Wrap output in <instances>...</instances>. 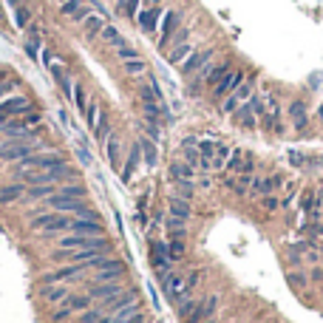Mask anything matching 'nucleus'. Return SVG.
<instances>
[{
  "mask_svg": "<svg viewBox=\"0 0 323 323\" xmlns=\"http://www.w3.org/2000/svg\"><path fill=\"white\" fill-rule=\"evenodd\" d=\"M150 6H159V0H142V9H150Z\"/></svg>",
  "mask_w": 323,
  "mask_h": 323,
  "instance_id": "nucleus-52",
  "label": "nucleus"
},
{
  "mask_svg": "<svg viewBox=\"0 0 323 323\" xmlns=\"http://www.w3.org/2000/svg\"><path fill=\"white\" fill-rule=\"evenodd\" d=\"M116 57H119V60H136V57H139V51L136 49H131V46H122V49H116Z\"/></svg>",
  "mask_w": 323,
  "mask_h": 323,
  "instance_id": "nucleus-46",
  "label": "nucleus"
},
{
  "mask_svg": "<svg viewBox=\"0 0 323 323\" xmlns=\"http://www.w3.org/2000/svg\"><path fill=\"white\" fill-rule=\"evenodd\" d=\"M196 306H199V300H196V298H184L182 304H176V315L182 317V320H187V317L193 315Z\"/></svg>",
  "mask_w": 323,
  "mask_h": 323,
  "instance_id": "nucleus-37",
  "label": "nucleus"
},
{
  "mask_svg": "<svg viewBox=\"0 0 323 323\" xmlns=\"http://www.w3.org/2000/svg\"><path fill=\"white\" fill-rule=\"evenodd\" d=\"M165 230L170 232V238H184V232H187V221H182V219H173V216H167V221H165Z\"/></svg>",
  "mask_w": 323,
  "mask_h": 323,
  "instance_id": "nucleus-29",
  "label": "nucleus"
},
{
  "mask_svg": "<svg viewBox=\"0 0 323 323\" xmlns=\"http://www.w3.org/2000/svg\"><path fill=\"white\" fill-rule=\"evenodd\" d=\"M99 37H102L105 43H111L114 49H122V46H128V43H125V37L119 34L114 26H108V23H105V29H102V34H99Z\"/></svg>",
  "mask_w": 323,
  "mask_h": 323,
  "instance_id": "nucleus-28",
  "label": "nucleus"
},
{
  "mask_svg": "<svg viewBox=\"0 0 323 323\" xmlns=\"http://www.w3.org/2000/svg\"><path fill=\"white\" fill-rule=\"evenodd\" d=\"M244 79H247V74L241 71V68H235V71H230V74H227V77H224V79H221V82H219V85L213 88V97H216V99H224V97H230V94L235 91V88L241 85V82H244Z\"/></svg>",
  "mask_w": 323,
  "mask_h": 323,
  "instance_id": "nucleus-8",
  "label": "nucleus"
},
{
  "mask_svg": "<svg viewBox=\"0 0 323 323\" xmlns=\"http://www.w3.org/2000/svg\"><path fill=\"white\" fill-rule=\"evenodd\" d=\"M105 156H108V162H111V167L114 170H119L122 167V159H119V142L111 136V139H105Z\"/></svg>",
  "mask_w": 323,
  "mask_h": 323,
  "instance_id": "nucleus-27",
  "label": "nucleus"
},
{
  "mask_svg": "<svg viewBox=\"0 0 323 323\" xmlns=\"http://www.w3.org/2000/svg\"><path fill=\"white\" fill-rule=\"evenodd\" d=\"M210 57H213V49H204V51H193V54L187 57V60L179 66V71L184 74V77H196V74L201 71L204 66H210Z\"/></svg>",
  "mask_w": 323,
  "mask_h": 323,
  "instance_id": "nucleus-7",
  "label": "nucleus"
},
{
  "mask_svg": "<svg viewBox=\"0 0 323 323\" xmlns=\"http://www.w3.org/2000/svg\"><path fill=\"white\" fill-rule=\"evenodd\" d=\"M62 14H68V17L74 20V23H82V20L88 17V14H91V3H88V0H66V3H62Z\"/></svg>",
  "mask_w": 323,
  "mask_h": 323,
  "instance_id": "nucleus-14",
  "label": "nucleus"
},
{
  "mask_svg": "<svg viewBox=\"0 0 323 323\" xmlns=\"http://www.w3.org/2000/svg\"><path fill=\"white\" fill-rule=\"evenodd\" d=\"M317 116H320V122H323V105H320V111H317Z\"/></svg>",
  "mask_w": 323,
  "mask_h": 323,
  "instance_id": "nucleus-53",
  "label": "nucleus"
},
{
  "mask_svg": "<svg viewBox=\"0 0 323 323\" xmlns=\"http://www.w3.org/2000/svg\"><path fill=\"white\" fill-rule=\"evenodd\" d=\"M74 105H77V108H79V114H85V111H88V99H85V88H82V85H74Z\"/></svg>",
  "mask_w": 323,
  "mask_h": 323,
  "instance_id": "nucleus-40",
  "label": "nucleus"
},
{
  "mask_svg": "<svg viewBox=\"0 0 323 323\" xmlns=\"http://www.w3.org/2000/svg\"><path fill=\"white\" fill-rule=\"evenodd\" d=\"M232 122L238 125V128H244V131H255L258 128V114H255V105H252V99H247L241 108L232 114Z\"/></svg>",
  "mask_w": 323,
  "mask_h": 323,
  "instance_id": "nucleus-9",
  "label": "nucleus"
},
{
  "mask_svg": "<svg viewBox=\"0 0 323 323\" xmlns=\"http://www.w3.org/2000/svg\"><path fill=\"white\" fill-rule=\"evenodd\" d=\"M71 298V292H68L66 284H54V287H43V300L46 304H66V300Z\"/></svg>",
  "mask_w": 323,
  "mask_h": 323,
  "instance_id": "nucleus-22",
  "label": "nucleus"
},
{
  "mask_svg": "<svg viewBox=\"0 0 323 323\" xmlns=\"http://www.w3.org/2000/svg\"><path fill=\"white\" fill-rule=\"evenodd\" d=\"M167 216H173V219H182V221H187L190 216H193V210H190V201L176 199V196H173V199H170V204H167Z\"/></svg>",
  "mask_w": 323,
  "mask_h": 323,
  "instance_id": "nucleus-24",
  "label": "nucleus"
},
{
  "mask_svg": "<svg viewBox=\"0 0 323 323\" xmlns=\"http://www.w3.org/2000/svg\"><path fill=\"white\" fill-rule=\"evenodd\" d=\"M125 74H131V77L147 74V62L142 60V57H136V60H125Z\"/></svg>",
  "mask_w": 323,
  "mask_h": 323,
  "instance_id": "nucleus-36",
  "label": "nucleus"
},
{
  "mask_svg": "<svg viewBox=\"0 0 323 323\" xmlns=\"http://www.w3.org/2000/svg\"><path fill=\"white\" fill-rule=\"evenodd\" d=\"M82 116L88 119V128H91V131H94V128H97V125L105 119V114H102V108H99V102H88V111H85Z\"/></svg>",
  "mask_w": 323,
  "mask_h": 323,
  "instance_id": "nucleus-32",
  "label": "nucleus"
},
{
  "mask_svg": "<svg viewBox=\"0 0 323 323\" xmlns=\"http://www.w3.org/2000/svg\"><path fill=\"white\" fill-rule=\"evenodd\" d=\"M139 150H142V165H145V167H156V159H159L156 142L147 139V136H142V139H139Z\"/></svg>",
  "mask_w": 323,
  "mask_h": 323,
  "instance_id": "nucleus-23",
  "label": "nucleus"
},
{
  "mask_svg": "<svg viewBox=\"0 0 323 323\" xmlns=\"http://www.w3.org/2000/svg\"><path fill=\"white\" fill-rule=\"evenodd\" d=\"M184 252H187V247H184L182 238H170V241H167V255H170V261H173V264L182 261Z\"/></svg>",
  "mask_w": 323,
  "mask_h": 323,
  "instance_id": "nucleus-34",
  "label": "nucleus"
},
{
  "mask_svg": "<svg viewBox=\"0 0 323 323\" xmlns=\"http://www.w3.org/2000/svg\"><path fill=\"white\" fill-rule=\"evenodd\" d=\"M105 315V309H97V306H91V309H85L82 315H79V323H99V317Z\"/></svg>",
  "mask_w": 323,
  "mask_h": 323,
  "instance_id": "nucleus-42",
  "label": "nucleus"
},
{
  "mask_svg": "<svg viewBox=\"0 0 323 323\" xmlns=\"http://www.w3.org/2000/svg\"><path fill=\"white\" fill-rule=\"evenodd\" d=\"M68 306H71V312H85V309H91V304H94V298L91 295H71V298L66 300Z\"/></svg>",
  "mask_w": 323,
  "mask_h": 323,
  "instance_id": "nucleus-31",
  "label": "nucleus"
},
{
  "mask_svg": "<svg viewBox=\"0 0 323 323\" xmlns=\"http://www.w3.org/2000/svg\"><path fill=\"white\" fill-rule=\"evenodd\" d=\"M289 116H292L295 128H304L306 125V105L300 102V99H295V102L289 105Z\"/></svg>",
  "mask_w": 323,
  "mask_h": 323,
  "instance_id": "nucleus-30",
  "label": "nucleus"
},
{
  "mask_svg": "<svg viewBox=\"0 0 323 323\" xmlns=\"http://www.w3.org/2000/svg\"><path fill=\"white\" fill-rule=\"evenodd\" d=\"M312 281H317V284H323V267H315V269H312Z\"/></svg>",
  "mask_w": 323,
  "mask_h": 323,
  "instance_id": "nucleus-50",
  "label": "nucleus"
},
{
  "mask_svg": "<svg viewBox=\"0 0 323 323\" xmlns=\"http://www.w3.org/2000/svg\"><path fill=\"white\" fill-rule=\"evenodd\" d=\"M14 167H23V170H62V173H68V159L57 150L31 153L23 162H14Z\"/></svg>",
  "mask_w": 323,
  "mask_h": 323,
  "instance_id": "nucleus-2",
  "label": "nucleus"
},
{
  "mask_svg": "<svg viewBox=\"0 0 323 323\" xmlns=\"http://www.w3.org/2000/svg\"><path fill=\"white\" fill-rule=\"evenodd\" d=\"M230 153H232V147L230 145H221V142H219V147H216V156L210 159V167H213V170H224L227 162H230Z\"/></svg>",
  "mask_w": 323,
  "mask_h": 323,
  "instance_id": "nucleus-26",
  "label": "nucleus"
},
{
  "mask_svg": "<svg viewBox=\"0 0 323 323\" xmlns=\"http://www.w3.org/2000/svg\"><path fill=\"white\" fill-rule=\"evenodd\" d=\"M0 20H3V9H0Z\"/></svg>",
  "mask_w": 323,
  "mask_h": 323,
  "instance_id": "nucleus-55",
  "label": "nucleus"
},
{
  "mask_svg": "<svg viewBox=\"0 0 323 323\" xmlns=\"http://www.w3.org/2000/svg\"><path fill=\"white\" fill-rule=\"evenodd\" d=\"M159 284H162V292L167 295V300L170 304H182L184 298H190V292L193 289L187 287V278L179 272H165V275H159Z\"/></svg>",
  "mask_w": 323,
  "mask_h": 323,
  "instance_id": "nucleus-3",
  "label": "nucleus"
},
{
  "mask_svg": "<svg viewBox=\"0 0 323 323\" xmlns=\"http://www.w3.org/2000/svg\"><path fill=\"white\" fill-rule=\"evenodd\" d=\"M170 179L173 182H196V167L190 165V162H184V159L182 162L176 159L170 165Z\"/></svg>",
  "mask_w": 323,
  "mask_h": 323,
  "instance_id": "nucleus-19",
  "label": "nucleus"
},
{
  "mask_svg": "<svg viewBox=\"0 0 323 323\" xmlns=\"http://www.w3.org/2000/svg\"><path fill=\"white\" fill-rule=\"evenodd\" d=\"M71 232H79V235H88V238H97V235H105V224H102V219H74Z\"/></svg>",
  "mask_w": 323,
  "mask_h": 323,
  "instance_id": "nucleus-12",
  "label": "nucleus"
},
{
  "mask_svg": "<svg viewBox=\"0 0 323 323\" xmlns=\"http://www.w3.org/2000/svg\"><path fill=\"white\" fill-rule=\"evenodd\" d=\"M147 255H150V267L156 269V278L159 275H165V272H173V261H170V255H167V244L165 241H150Z\"/></svg>",
  "mask_w": 323,
  "mask_h": 323,
  "instance_id": "nucleus-5",
  "label": "nucleus"
},
{
  "mask_svg": "<svg viewBox=\"0 0 323 323\" xmlns=\"http://www.w3.org/2000/svg\"><path fill=\"white\" fill-rule=\"evenodd\" d=\"M77 156H79V162H82V165H88V167H91V165H94V159H91V153H85V150H82V147H79V150H77Z\"/></svg>",
  "mask_w": 323,
  "mask_h": 323,
  "instance_id": "nucleus-49",
  "label": "nucleus"
},
{
  "mask_svg": "<svg viewBox=\"0 0 323 323\" xmlns=\"http://www.w3.org/2000/svg\"><path fill=\"white\" fill-rule=\"evenodd\" d=\"M12 91V82H3V79H0V97H3V94H9Z\"/></svg>",
  "mask_w": 323,
  "mask_h": 323,
  "instance_id": "nucleus-51",
  "label": "nucleus"
},
{
  "mask_svg": "<svg viewBox=\"0 0 323 323\" xmlns=\"http://www.w3.org/2000/svg\"><path fill=\"white\" fill-rule=\"evenodd\" d=\"M14 26H17L20 31H23V29H29V26H31V14H29V9L14 6Z\"/></svg>",
  "mask_w": 323,
  "mask_h": 323,
  "instance_id": "nucleus-39",
  "label": "nucleus"
},
{
  "mask_svg": "<svg viewBox=\"0 0 323 323\" xmlns=\"http://www.w3.org/2000/svg\"><path fill=\"white\" fill-rule=\"evenodd\" d=\"M94 136H97L99 142H105V139H108V116H105V119L97 125V128H94Z\"/></svg>",
  "mask_w": 323,
  "mask_h": 323,
  "instance_id": "nucleus-47",
  "label": "nucleus"
},
{
  "mask_svg": "<svg viewBox=\"0 0 323 323\" xmlns=\"http://www.w3.org/2000/svg\"><path fill=\"white\" fill-rule=\"evenodd\" d=\"M193 51H196V46L190 43V40H184V43H173L170 51H167V62H170V66H182Z\"/></svg>",
  "mask_w": 323,
  "mask_h": 323,
  "instance_id": "nucleus-18",
  "label": "nucleus"
},
{
  "mask_svg": "<svg viewBox=\"0 0 323 323\" xmlns=\"http://www.w3.org/2000/svg\"><path fill=\"white\" fill-rule=\"evenodd\" d=\"M201 323H216V320H213V317H210V320H201Z\"/></svg>",
  "mask_w": 323,
  "mask_h": 323,
  "instance_id": "nucleus-54",
  "label": "nucleus"
},
{
  "mask_svg": "<svg viewBox=\"0 0 323 323\" xmlns=\"http://www.w3.org/2000/svg\"><path fill=\"white\" fill-rule=\"evenodd\" d=\"M289 162H292L295 167H300V165H304V153H298V150H289Z\"/></svg>",
  "mask_w": 323,
  "mask_h": 323,
  "instance_id": "nucleus-48",
  "label": "nucleus"
},
{
  "mask_svg": "<svg viewBox=\"0 0 323 323\" xmlns=\"http://www.w3.org/2000/svg\"><path fill=\"white\" fill-rule=\"evenodd\" d=\"M179 20H182V14L173 12V9L162 14V23H159V46H162V49L170 46L173 34H176V29H179Z\"/></svg>",
  "mask_w": 323,
  "mask_h": 323,
  "instance_id": "nucleus-6",
  "label": "nucleus"
},
{
  "mask_svg": "<svg viewBox=\"0 0 323 323\" xmlns=\"http://www.w3.org/2000/svg\"><path fill=\"white\" fill-rule=\"evenodd\" d=\"M62 3H66V0H60V6H62Z\"/></svg>",
  "mask_w": 323,
  "mask_h": 323,
  "instance_id": "nucleus-56",
  "label": "nucleus"
},
{
  "mask_svg": "<svg viewBox=\"0 0 323 323\" xmlns=\"http://www.w3.org/2000/svg\"><path fill=\"white\" fill-rule=\"evenodd\" d=\"M60 193L68 196V199H85V196H88V187H82L79 182H74V184H68V187H60Z\"/></svg>",
  "mask_w": 323,
  "mask_h": 323,
  "instance_id": "nucleus-38",
  "label": "nucleus"
},
{
  "mask_svg": "<svg viewBox=\"0 0 323 323\" xmlns=\"http://www.w3.org/2000/svg\"><path fill=\"white\" fill-rule=\"evenodd\" d=\"M54 193H60V187H54V184H37V187L26 190L29 199H49V196H54Z\"/></svg>",
  "mask_w": 323,
  "mask_h": 323,
  "instance_id": "nucleus-33",
  "label": "nucleus"
},
{
  "mask_svg": "<svg viewBox=\"0 0 323 323\" xmlns=\"http://www.w3.org/2000/svg\"><path fill=\"white\" fill-rule=\"evenodd\" d=\"M281 184H284L281 176H269V179H252L250 187H252V196L258 199V196H272V190H278Z\"/></svg>",
  "mask_w": 323,
  "mask_h": 323,
  "instance_id": "nucleus-20",
  "label": "nucleus"
},
{
  "mask_svg": "<svg viewBox=\"0 0 323 323\" xmlns=\"http://www.w3.org/2000/svg\"><path fill=\"white\" fill-rule=\"evenodd\" d=\"M119 292H122L119 281H111V284H91V287H88V295H91V298H99V300L116 298Z\"/></svg>",
  "mask_w": 323,
  "mask_h": 323,
  "instance_id": "nucleus-17",
  "label": "nucleus"
},
{
  "mask_svg": "<svg viewBox=\"0 0 323 323\" xmlns=\"http://www.w3.org/2000/svg\"><path fill=\"white\" fill-rule=\"evenodd\" d=\"M74 219H68L66 213H54V210H46V213L34 216L31 219V232H43V235H60V232H71Z\"/></svg>",
  "mask_w": 323,
  "mask_h": 323,
  "instance_id": "nucleus-1",
  "label": "nucleus"
},
{
  "mask_svg": "<svg viewBox=\"0 0 323 323\" xmlns=\"http://www.w3.org/2000/svg\"><path fill=\"white\" fill-rule=\"evenodd\" d=\"M139 165H142V150H139V142H134V147L128 150L125 165L119 167V179H122L125 184H131V179H134L136 170H139Z\"/></svg>",
  "mask_w": 323,
  "mask_h": 323,
  "instance_id": "nucleus-10",
  "label": "nucleus"
},
{
  "mask_svg": "<svg viewBox=\"0 0 323 323\" xmlns=\"http://www.w3.org/2000/svg\"><path fill=\"white\" fill-rule=\"evenodd\" d=\"M193 193H196V182H173V196H176V199L190 201Z\"/></svg>",
  "mask_w": 323,
  "mask_h": 323,
  "instance_id": "nucleus-35",
  "label": "nucleus"
},
{
  "mask_svg": "<svg viewBox=\"0 0 323 323\" xmlns=\"http://www.w3.org/2000/svg\"><path fill=\"white\" fill-rule=\"evenodd\" d=\"M82 29H85V37L91 40V37H97V34H102V29H105V17L102 14H88L85 20H82Z\"/></svg>",
  "mask_w": 323,
  "mask_h": 323,
  "instance_id": "nucleus-25",
  "label": "nucleus"
},
{
  "mask_svg": "<svg viewBox=\"0 0 323 323\" xmlns=\"http://www.w3.org/2000/svg\"><path fill=\"white\" fill-rule=\"evenodd\" d=\"M252 94H255V79H252V77H247L244 82H241V85H238L235 91L230 94V97H224V99H221V111L232 116L238 108H241V105L247 102V99L252 97Z\"/></svg>",
  "mask_w": 323,
  "mask_h": 323,
  "instance_id": "nucleus-4",
  "label": "nucleus"
},
{
  "mask_svg": "<svg viewBox=\"0 0 323 323\" xmlns=\"http://www.w3.org/2000/svg\"><path fill=\"white\" fill-rule=\"evenodd\" d=\"M227 170H232V173H252L255 170V165H252V159L247 156L244 150H232L230 162H227Z\"/></svg>",
  "mask_w": 323,
  "mask_h": 323,
  "instance_id": "nucleus-16",
  "label": "nucleus"
},
{
  "mask_svg": "<svg viewBox=\"0 0 323 323\" xmlns=\"http://www.w3.org/2000/svg\"><path fill=\"white\" fill-rule=\"evenodd\" d=\"M216 309H219V298H216V295H210V298L199 300V306H196L193 315H190L184 323H201V320H210V317L216 315Z\"/></svg>",
  "mask_w": 323,
  "mask_h": 323,
  "instance_id": "nucleus-13",
  "label": "nucleus"
},
{
  "mask_svg": "<svg viewBox=\"0 0 323 323\" xmlns=\"http://www.w3.org/2000/svg\"><path fill=\"white\" fill-rule=\"evenodd\" d=\"M162 6H150V9H139V14H136V23H139V29L142 31H156L159 29V23H162Z\"/></svg>",
  "mask_w": 323,
  "mask_h": 323,
  "instance_id": "nucleus-11",
  "label": "nucleus"
},
{
  "mask_svg": "<svg viewBox=\"0 0 323 323\" xmlns=\"http://www.w3.org/2000/svg\"><path fill=\"white\" fill-rule=\"evenodd\" d=\"M261 207H264V210H269V213H275V210H281L284 204H281V201L275 199V196H261Z\"/></svg>",
  "mask_w": 323,
  "mask_h": 323,
  "instance_id": "nucleus-44",
  "label": "nucleus"
},
{
  "mask_svg": "<svg viewBox=\"0 0 323 323\" xmlns=\"http://www.w3.org/2000/svg\"><path fill=\"white\" fill-rule=\"evenodd\" d=\"M26 184L23 182H12L6 184V187H0V204H14V201H20L26 196Z\"/></svg>",
  "mask_w": 323,
  "mask_h": 323,
  "instance_id": "nucleus-21",
  "label": "nucleus"
},
{
  "mask_svg": "<svg viewBox=\"0 0 323 323\" xmlns=\"http://www.w3.org/2000/svg\"><path fill=\"white\" fill-rule=\"evenodd\" d=\"M68 317H71V306H68V304H62L60 309H54L51 320H54V323H62V320H68Z\"/></svg>",
  "mask_w": 323,
  "mask_h": 323,
  "instance_id": "nucleus-45",
  "label": "nucleus"
},
{
  "mask_svg": "<svg viewBox=\"0 0 323 323\" xmlns=\"http://www.w3.org/2000/svg\"><path fill=\"white\" fill-rule=\"evenodd\" d=\"M216 147H219V142H216V139H199V153H201V156L213 159L216 156Z\"/></svg>",
  "mask_w": 323,
  "mask_h": 323,
  "instance_id": "nucleus-41",
  "label": "nucleus"
},
{
  "mask_svg": "<svg viewBox=\"0 0 323 323\" xmlns=\"http://www.w3.org/2000/svg\"><path fill=\"white\" fill-rule=\"evenodd\" d=\"M0 114H6V116L31 114V102L26 97H6L3 102H0Z\"/></svg>",
  "mask_w": 323,
  "mask_h": 323,
  "instance_id": "nucleus-15",
  "label": "nucleus"
},
{
  "mask_svg": "<svg viewBox=\"0 0 323 323\" xmlns=\"http://www.w3.org/2000/svg\"><path fill=\"white\" fill-rule=\"evenodd\" d=\"M139 9H142V0H125V6L119 9V12H122L125 17H136V14H139Z\"/></svg>",
  "mask_w": 323,
  "mask_h": 323,
  "instance_id": "nucleus-43",
  "label": "nucleus"
}]
</instances>
